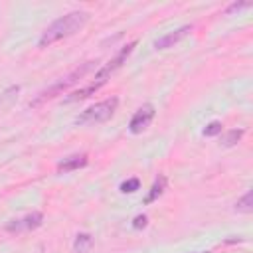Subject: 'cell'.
I'll use <instances>...</instances> for the list:
<instances>
[{
    "instance_id": "cell-9",
    "label": "cell",
    "mask_w": 253,
    "mask_h": 253,
    "mask_svg": "<svg viewBox=\"0 0 253 253\" xmlns=\"http://www.w3.org/2000/svg\"><path fill=\"white\" fill-rule=\"evenodd\" d=\"M105 85V81H95V83H91L89 87H85V89H79V91H73L65 101L67 103H71V101H79V99H87L89 95H93V93H97L101 87Z\"/></svg>"
},
{
    "instance_id": "cell-14",
    "label": "cell",
    "mask_w": 253,
    "mask_h": 253,
    "mask_svg": "<svg viewBox=\"0 0 253 253\" xmlns=\"http://www.w3.org/2000/svg\"><path fill=\"white\" fill-rule=\"evenodd\" d=\"M221 128H223V125H221L219 121H211V123L206 125V128L202 130V134H204V136H215V134L221 132Z\"/></svg>"
},
{
    "instance_id": "cell-16",
    "label": "cell",
    "mask_w": 253,
    "mask_h": 253,
    "mask_svg": "<svg viewBox=\"0 0 253 253\" xmlns=\"http://www.w3.org/2000/svg\"><path fill=\"white\" fill-rule=\"evenodd\" d=\"M146 223H148V217L146 215H136L134 221H132V227L134 229H142V227H146Z\"/></svg>"
},
{
    "instance_id": "cell-2",
    "label": "cell",
    "mask_w": 253,
    "mask_h": 253,
    "mask_svg": "<svg viewBox=\"0 0 253 253\" xmlns=\"http://www.w3.org/2000/svg\"><path fill=\"white\" fill-rule=\"evenodd\" d=\"M95 63L97 61H85L83 65H79V67H75L69 75H65V77H61L57 83H53L51 87H47L45 91H42L32 103H30V107H40V105H43L45 101H49V99H53V97H57V95H61L63 91H67L71 85H75L79 79H83L93 67H95Z\"/></svg>"
},
{
    "instance_id": "cell-8",
    "label": "cell",
    "mask_w": 253,
    "mask_h": 253,
    "mask_svg": "<svg viewBox=\"0 0 253 253\" xmlns=\"http://www.w3.org/2000/svg\"><path fill=\"white\" fill-rule=\"evenodd\" d=\"M89 162V156L85 152L81 154H71L67 158H63L59 164H57V172H73V170H79L83 166H87Z\"/></svg>"
},
{
    "instance_id": "cell-1",
    "label": "cell",
    "mask_w": 253,
    "mask_h": 253,
    "mask_svg": "<svg viewBox=\"0 0 253 253\" xmlns=\"http://www.w3.org/2000/svg\"><path fill=\"white\" fill-rule=\"evenodd\" d=\"M87 22H89V12H83V10H75V12H69L65 16H59L55 22H51L42 32V36L38 40V45L40 47H49L55 42H59L63 38H69L75 32H79Z\"/></svg>"
},
{
    "instance_id": "cell-4",
    "label": "cell",
    "mask_w": 253,
    "mask_h": 253,
    "mask_svg": "<svg viewBox=\"0 0 253 253\" xmlns=\"http://www.w3.org/2000/svg\"><path fill=\"white\" fill-rule=\"evenodd\" d=\"M134 47H136V40H134V42H130V43H126V45H125V47H123V49H121V51H119L111 61H107V63L97 71V75H95V77H97V81H107V77H109L111 73H115V71H117L125 61H126V57L132 53V49H134Z\"/></svg>"
},
{
    "instance_id": "cell-11",
    "label": "cell",
    "mask_w": 253,
    "mask_h": 253,
    "mask_svg": "<svg viewBox=\"0 0 253 253\" xmlns=\"http://www.w3.org/2000/svg\"><path fill=\"white\" fill-rule=\"evenodd\" d=\"M235 211H241V213H251L253 211V192L251 190L235 202Z\"/></svg>"
},
{
    "instance_id": "cell-7",
    "label": "cell",
    "mask_w": 253,
    "mask_h": 253,
    "mask_svg": "<svg viewBox=\"0 0 253 253\" xmlns=\"http://www.w3.org/2000/svg\"><path fill=\"white\" fill-rule=\"evenodd\" d=\"M190 32H192V26L186 24V26L174 30V32H168V34L160 36V38L154 42V47H156V49H168V47H174V45H176L180 40H184Z\"/></svg>"
},
{
    "instance_id": "cell-18",
    "label": "cell",
    "mask_w": 253,
    "mask_h": 253,
    "mask_svg": "<svg viewBox=\"0 0 253 253\" xmlns=\"http://www.w3.org/2000/svg\"><path fill=\"white\" fill-rule=\"evenodd\" d=\"M200 253H208V251H200Z\"/></svg>"
},
{
    "instance_id": "cell-13",
    "label": "cell",
    "mask_w": 253,
    "mask_h": 253,
    "mask_svg": "<svg viewBox=\"0 0 253 253\" xmlns=\"http://www.w3.org/2000/svg\"><path fill=\"white\" fill-rule=\"evenodd\" d=\"M241 136H243V130H241V128H233V130H229V132L223 136L221 144H223V146H233Z\"/></svg>"
},
{
    "instance_id": "cell-12",
    "label": "cell",
    "mask_w": 253,
    "mask_h": 253,
    "mask_svg": "<svg viewBox=\"0 0 253 253\" xmlns=\"http://www.w3.org/2000/svg\"><path fill=\"white\" fill-rule=\"evenodd\" d=\"M91 245H93V237H91L89 233H79V235L75 237V245H73V247H75L77 253H85Z\"/></svg>"
},
{
    "instance_id": "cell-5",
    "label": "cell",
    "mask_w": 253,
    "mask_h": 253,
    "mask_svg": "<svg viewBox=\"0 0 253 253\" xmlns=\"http://www.w3.org/2000/svg\"><path fill=\"white\" fill-rule=\"evenodd\" d=\"M154 115H156L154 105L144 103V105H142V107L132 115V119H130V123H128V130H130L132 134H140L142 130H146V128L150 126V123H152Z\"/></svg>"
},
{
    "instance_id": "cell-6",
    "label": "cell",
    "mask_w": 253,
    "mask_h": 253,
    "mask_svg": "<svg viewBox=\"0 0 253 253\" xmlns=\"http://www.w3.org/2000/svg\"><path fill=\"white\" fill-rule=\"evenodd\" d=\"M43 223V213L42 211H32L20 219H12L8 225H6V231L10 233H20V231H30V229H36Z\"/></svg>"
},
{
    "instance_id": "cell-17",
    "label": "cell",
    "mask_w": 253,
    "mask_h": 253,
    "mask_svg": "<svg viewBox=\"0 0 253 253\" xmlns=\"http://www.w3.org/2000/svg\"><path fill=\"white\" fill-rule=\"evenodd\" d=\"M247 6H249V2H233V4H231V6L227 8V10H225V12L229 14V12H235V10H241V8H247Z\"/></svg>"
},
{
    "instance_id": "cell-3",
    "label": "cell",
    "mask_w": 253,
    "mask_h": 253,
    "mask_svg": "<svg viewBox=\"0 0 253 253\" xmlns=\"http://www.w3.org/2000/svg\"><path fill=\"white\" fill-rule=\"evenodd\" d=\"M117 107H119V99L117 97H109L105 101H99V103L87 107L75 119V123L77 125H99V123H105V121H109L115 115Z\"/></svg>"
},
{
    "instance_id": "cell-10",
    "label": "cell",
    "mask_w": 253,
    "mask_h": 253,
    "mask_svg": "<svg viewBox=\"0 0 253 253\" xmlns=\"http://www.w3.org/2000/svg\"><path fill=\"white\" fill-rule=\"evenodd\" d=\"M166 176H158L156 180H154V184H152V188H150V192H148V196L144 198V204H152L162 192H164V188H166Z\"/></svg>"
},
{
    "instance_id": "cell-15",
    "label": "cell",
    "mask_w": 253,
    "mask_h": 253,
    "mask_svg": "<svg viewBox=\"0 0 253 253\" xmlns=\"http://www.w3.org/2000/svg\"><path fill=\"white\" fill-rule=\"evenodd\" d=\"M140 188V180L138 178H130V180H125L123 184H121V192L123 194H132V192H136Z\"/></svg>"
}]
</instances>
